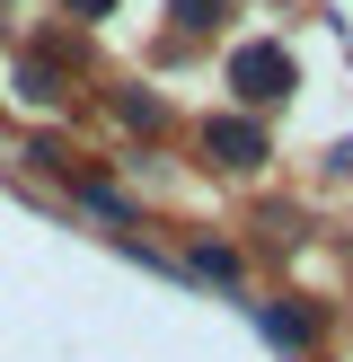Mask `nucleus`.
I'll use <instances>...</instances> for the list:
<instances>
[{
  "label": "nucleus",
  "mask_w": 353,
  "mask_h": 362,
  "mask_svg": "<svg viewBox=\"0 0 353 362\" xmlns=\"http://www.w3.org/2000/svg\"><path fill=\"white\" fill-rule=\"evenodd\" d=\"M292 80H300V62L274 45V35L229 53V88H239V106H247V115H256V106H282V98H292Z\"/></svg>",
  "instance_id": "1"
},
{
  "label": "nucleus",
  "mask_w": 353,
  "mask_h": 362,
  "mask_svg": "<svg viewBox=\"0 0 353 362\" xmlns=\"http://www.w3.org/2000/svg\"><path fill=\"white\" fill-rule=\"evenodd\" d=\"M194 141H203V159H212V168H229V177H247V168L274 159V141H265L256 115H212V124H194Z\"/></svg>",
  "instance_id": "2"
},
{
  "label": "nucleus",
  "mask_w": 353,
  "mask_h": 362,
  "mask_svg": "<svg viewBox=\"0 0 353 362\" xmlns=\"http://www.w3.org/2000/svg\"><path fill=\"white\" fill-rule=\"evenodd\" d=\"M247 310H256V327L274 336L282 354H300V345H318V327H327V318H318V310H300V300H247Z\"/></svg>",
  "instance_id": "3"
},
{
  "label": "nucleus",
  "mask_w": 353,
  "mask_h": 362,
  "mask_svg": "<svg viewBox=\"0 0 353 362\" xmlns=\"http://www.w3.org/2000/svg\"><path fill=\"white\" fill-rule=\"evenodd\" d=\"M115 124L124 133H168V106H159L150 88H115Z\"/></svg>",
  "instance_id": "4"
},
{
  "label": "nucleus",
  "mask_w": 353,
  "mask_h": 362,
  "mask_svg": "<svg viewBox=\"0 0 353 362\" xmlns=\"http://www.w3.org/2000/svg\"><path fill=\"white\" fill-rule=\"evenodd\" d=\"M80 204L97 212V221H115V230H133V204H124V186H97V177H80Z\"/></svg>",
  "instance_id": "5"
},
{
  "label": "nucleus",
  "mask_w": 353,
  "mask_h": 362,
  "mask_svg": "<svg viewBox=\"0 0 353 362\" xmlns=\"http://www.w3.org/2000/svg\"><path fill=\"white\" fill-rule=\"evenodd\" d=\"M168 18L186 35H203V27H221V0H168Z\"/></svg>",
  "instance_id": "6"
},
{
  "label": "nucleus",
  "mask_w": 353,
  "mask_h": 362,
  "mask_svg": "<svg viewBox=\"0 0 353 362\" xmlns=\"http://www.w3.org/2000/svg\"><path fill=\"white\" fill-rule=\"evenodd\" d=\"M186 265H194V274H212V283H239V257H229V247H194Z\"/></svg>",
  "instance_id": "7"
},
{
  "label": "nucleus",
  "mask_w": 353,
  "mask_h": 362,
  "mask_svg": "<svg viewBox=\"0 0 353 362\" xmlns=\"http://www.w3.org/2000/svg\"><path fill=\"white\" fill-rule=\"evenodd\" d=\"M62 9L80 18V27H88V18H106V9H115V0H62Z\"/></svg>",
  "instance_id": "8"
}]
</instances>
